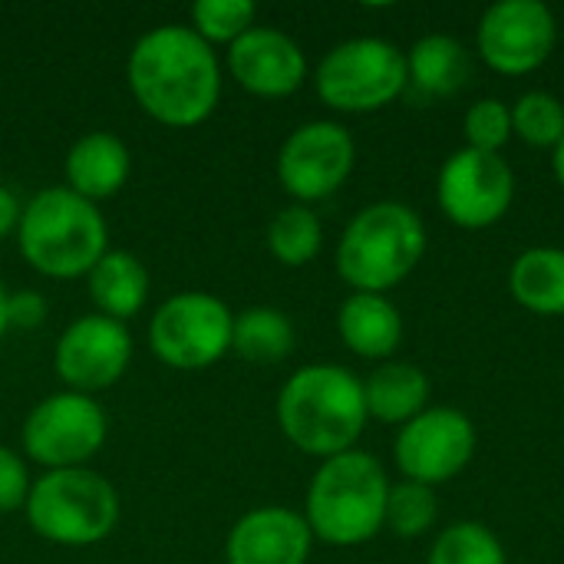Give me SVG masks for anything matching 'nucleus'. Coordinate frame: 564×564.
Segmentation results:
<instances>
[{
	"instance_id": "39448f33",
	"label": "nucleus",
	"mask_w": 564,
	"mask_h": 564,
	"mask_svg": "<svg viewBox=\"0 0 564 564\" xmlns=\"http://www.w3.org/2000/svg\"><path fill=\"white\" fill-rule=\"evenodd\" d=\"M426 251V225L403 202H377L357 212L337 245V271L360 294L397 288Z\"/></svg>"
},
{
	"instance_id": "5701e85b",
	"label": "nucleus",
	"mask_w": 564,
	"mask_h": 564,
	"mask_svg": "<svg viewBox=\"0 0 564 564\" xmlns=\"http://www.w3.org/2000/svg\"><path fill=\"white\" fill-rule=\"evenodd\" d=\"M231 350L248 364H278L294 350V327L278 307H248L235 317Z\"/></svg>"
},
{
	"instance_id": "f8f14e48",
	"label": "nucleus",
	"mask_w": 564,
	"mask_h": 564,
	"mask_svg": "<svg viewBox=\"0 0 564 564\" xmlns=\"http://www.w3.org/2000/svg\"><path fill=\"white\" fill-rule=\"evenodd\" d=\"M357 159L354 135L330 119L297 126L278 152V182L297 202H321L334 195Z\"/></svg>"
},
{
	"instance_id": "9d476101",
	"label": "nucleus",
	"mask_w": 564,
	"mask_h": 564,
	"mask_svg": "<svg viewBox=\"0 0 564 564\" xmlns=\"http://www.w3.org/2000/svg\"><path fill=\"white\" fill-rule=\"evenodd\" d=\"M436 198L453 225L469 231L489 228L502 221L516 202V172L499 152L466 145L443 162Z\"/></svg>"
},
{
	"instance_id": "c85d7f7f",
	"label": "nucleus",
	"mask_w": 564,
	"mask_h": 564,
	"mask_svg": "<svg viewBox=\"0 0 564 564\" xmlns=\"http://www.w3.org/2000/svg\"><path fill=\"white\" fill-rule=\"evenodd\" d=\"M463 129H466L469 149L499 152L512 139V106H506L502 99H479L469 106Z\"/></svg>"
},
{
	"instance_id": "7c9ffc66",
	"label": "nucleus",
	"mask_w": 564,
	"mask_h": 564,
	"mask_svg": "<svg viewBox=\"0 0 564 564\" xmlns=\"http://www.w3.org/2000/svg\"><path fill=\"white\" fill-rule=\"evenodd\" d=\"M46 321V301L36 291H20L7 294V327L33 330Z\"/></svg>"
},
{
	"instance_id": "aec40b11",
	"label": "nucleus",
	"mask_w": 564,
	"mask_h": 564,
	"mask_svg": "<svg viewBox=\"0 0 564 564\" xmlns=\"http://www.w3.org/2000/svg\"><path fill=\"white\" fill-rule=\"evenodd\" d=\"M410 83L426 96H453L473 76L469 50L449 33H426L406 53Z\"/></svg>"
},
{
	"instance_id": "7ed1b4c3",
	"label": "nucleus",
	"mask_w": 564,
	"mask_h": 564,
	"mask_svg": "<svg viewBox=\"0 0 564 564\" xmlns=\"http://www.w3.org/2000/svg\"><path fill=\"white\" fill-rule=\"evenodd\" d=\"M20 254L46 278H79L106 254L109 228L102 212L69 188H43L30 198L17 228Z\"/></svg>"
},
{
	"instance_id": "cd10ccee",
	"label": "nucleus",
	"mask_w": 564,
	"mask_h": 564,
	"mask_svg": "<svg viewBox=\"0 0 564 564\" xmlns=\"http://www.w3.org/2000/svg\"><path fill=\"white\" fill-rule=\"evenodd\" d=\"M254 3L251 0H198L192 7V30L212 43H235L254 26Z\"/></svg>"
},
{
	"instance_id": "423d86ee",
	"label": "nucleus",
	"mask_w": 564,
	"mask_h": 564,
	"mask_svg": "<svg viewBox=\"0 0 564 564\" xmlns=\"http://www.w3.org/2000/svg\"><path fill=\"white\" fill-rule=\"evenodd\" d=\"M30 529L56 545H96L119 522L116 489L89 469H53L30 486Z\"/></svg>"
},
{
	"instance_id": "6e6552de",
	"label": "nucleus",
	"mask_w": 564,
	"mask_h": 564,
	"mask_svg": "<svg viewBox=\"0 0 564 564\" xmlns=\"http://www.w3.org/2000/svg\"><path fill=\"white\" fill-rule=\"evenodd\" d=\"M235 314L212 294L169 297L149 321L152 354L175 370H205L231 350Z\"/></svg>"
},
{
	"instance_id": "a211bd4d",
	"label": "nucleus",
	"mask_w": 564,
	"mask_h": 564,
	"mask_svg": "<svg viewBox=\"0 0 564 564\" xmlns=\"http://www.w3.org/2000/svg\"><path fill=\"white\" fill-rule=\"evenodd\" d=\"M337 330L344 344L364 360H387L403 340V317L383 294L354 291L337 314Z\"/></svg>"
},
{
	"instance_id": "dca6fc26",
	"label": "nucleus",
	"mask_w": 564,
	"mask_h": 564,
	"mask_svg": "<svg viewBox=\"0 0 564 564\" xmlns=\"http://www.w3.org/2000/svg\"><path fill=\"white\" fill-rule=\"evenodd\" d=\"M314 532L304 516L268 506L241 516L225 542L228 564H307Z\"/></svg>"
},
{
	"instance_id": "72a5a7b5",
	"label": "nucleus",
	"mask_w": 564,
	"mask_h": 564,
	"mask_svg": "<svg viewBox=\"0 0 564 564\" xmlns=\"http://www.w3.org/2000/svg\"><path fill=\"white\" fill-rule=\"evenodd\" d=\"M7 330V291H3V284H0V334Z\"/></svg>"
},
{
	"instance_id": "ddd939ff",
	"label": "nucleus",
	"mask_w": 564,
	"mask_h": 564,
	"mask_svg": "<svg viewBox=\"0 0 564 564\" xmlns=\"http://www.w3.org/2000/svg\"><path fill=\"white\" fill-rule=\"evenodd\" d=\"M558 40L555 13L542 0H499L492 3L476 30L479 56L506 76L539 69Z\"/></svg>"
},
{
	"instance_id": "20e7f679",
	"label": "nucleus",
	"mask_w": 564,
	"mask_h": 564,
	"mask_svg": "<svg viewBox=\"0 0 564 564\" xmlns=\"http://www.w3.org/2000/svg\"><path fill=\"white\" fill-rule=\"evenodd\" d=\"M390 482L383 466L360 449L324 459L307 489L304 519L314 539L327 545H364L387 522Z\"/></svg>"
},
{
	"instance_id": "c756f323",
	"label": "nucleus",
	"mask_w": 564,
	"mask_h": 564,
	"mask_svg": "<svg viewBox=\"0 0 564 564\" xmlns=\"http://www.w3.org/2000/svg\"><path fill=\"white\" fill-rule=\"evenodd\" d=\"M30 473H26V463L0 446V512H17L26 506V496H30Z\"/></svg>"
},
{
	"instance_id": "f257e3e1",
	"label": "nucleus",
	"mask_w": 564,
	"mask_h": 564,
	"mask_svg": "<svg viewBox=\"0 0 564 564\" xmlns=\"http://www.w3.org/2000/svg\"><path fill=\"white\" fill-rule=\"evenodd\" d=\"M126 76L142 112L172 129L205 122L221 96V69L212 46L192 26L178 23L139 36Z\"/></svg>"
},
{
	"instance_id": "4468645a",
	"label": "nucleus",
	"mask_w": 564,
	"mask_h": 564,
	"mask_svg": "<svg viewBox=\"0 0 564 564\" xmlns=\"http://www.w3.org/2000/svg\"><path fill=\"white\" fill-rule=\"evenodd\" d=\"M53 360L59 380L73 387V393H96L126 373L132 360V337L119 321L89 314L63 330Z\"/></svg>"
},
{
	"instance_id": "1a4fd4ad",
	"label": "nucleus",
	"mask_w": 564,
	"mask_h": 564,
	"mask_svg": "<svg viewBox=\"0 0 564 564\" xmlns=\"http://www.w3.org/2000/svg\"><path fill=\"white\" fill-rule=\"evenodd\" d=\"M106 443V413L86 393H53L33 406L23 423V449L33 463L79 469Z\"/></svg>"
},
{
	"instance_id": "9b49d317",
	"label": "nucleus",
	"mask_w": 564,
	"mask_h": 564,
	"mask_svg": "<svg viewBox=\"0 0 564 564\" xmlns=\"http://www.w3.org/2000/svg\"><path fill=\"white\" fill-rule=\"evenodd\" d=\"M393 453L410 482L436 489L469 466L476 453V426L456 406H433L400 426Z\"/></svg>"
},
{
	"instance_id": "f3484780",
	"label": "nucleus",
	"mask_w": 564,
	"mask_h": 564,
	"mask_svg": "<svg viewBox=\"0 0 564 564\" xmlns=\"http://www.w3.org/2000/svg\"><path fill=\"white\" fill-rule=\"evenodd\" d=\"M132 172V155L126 142L112 132H89L66 152V188L86 202L112 198Z\"/></svg>"
},
{
	"instance_id": "6ab92c4d",
	"label": "nucleus",
	"mask_w": 564,
	"mask_h": 564,
	"mask_svg": "<svg viewBox=\"0 0 564 564\" xmlns=\"http://www.w3.org/2000/svg\"><path fill=\"white\" fill-rule=\"evenodd\" d=\"M367 416L380 423H410L426 410L430 377L416 364H380L364 380Z\"/></svg>"
},
{
	"instance_id": "bb28decb",
	"label": "nucleus",
	"mask_w": 564,
	"mask_h": 564,
	"mask_svg": "<svg viewBox=\"0 0 564 564\" xmlns=\"http://www.w3.org/2000/svg\"><path fill=\"white\" fill-rule=\"evenodd\" d=\"M440 516V506H436V489L433 486H423V482H397L390 486V496H387V529L400 539H420L433 529Z\"/></svg>"
},
{
	"instance_id": "a878e982",
	"label": "nucleus",
	"mask_w": 564,
	"mask_h": 564,
	"mask_svg": "<svg viewBox=\"0 0 564 564\" xmlns=\"http://www.w3.org/2000/svg\"><path fill=\"white\" fill-rule=\"evenodd\" d=\"M512 132L535 149H555L564 139V102L545 89L522 93L512 106Z\"/></svg>"
},
{
	"instance_id": "393cba45",
	"label": "nucleus",
	"mask_w": 564,
	"mask_h": 564,
	"mask_svg": "<svg viewBox=\"0 0 564 564\" xmlns=\"http://www.w3.org/2000/svg\"><path fill=\"white\" fill-rule=\"evenodd\" d=\"M426 564H509V558L489 525L456 522L440 532Z\"/></svg>"
},
{
	"instance_id": "473e14b6",
	"label": "nucleus",
	"mask_w": 564,
	"mask_h": 564,
	"mask_svg": "<svg viewBox=\"0 0 564 564\" xmlns=\"http://www.w3.org/2000/svg\"><path fill=\"white\" fill-rule=\"evenodd\" d=\"M555 155H552V169H555V178H558V185L564 188V139L552 149Z\"/></svg>"
},
{
	"instance_id": "4be33fe9",
	"label": "nucleus",
	"mask_w": 564,
	"mask_h": 564,
	"mask_svg": "<svg viewBox=\"0 0 564 564\" xmlns=\"http://www.w3.org/2000/svg\"><path fill=\"white\" fill-rule=\"evenodd\" d=\"M512 297L542 317L564 314V248H529L509 271Z\"/></svg>"
},
{
	"instance_id": "2f4dec72",
	"label": "nucleus",
	"mask_w": 564,
	"mask_h": 564,
	"mask_svg": "<svg viewBox=\"0 0 564 564\" xmlns=\"http://www.w3.org/2000/svg\"><path fill=\"white\" fill-rule=\"evenodd\" d=\"M20 215H23V208H20L17 195L0 185V238H7L10 231L20 228Z\"/></svg>"
},
{
	"instance_id": "f03ea898",
	"label": "nucleus",
	"mask_w": 564,
	"mask_h": 564,
	"mask_svg": "<svg viewBox=\"0 0 564 564\" xmlns=\"http://www.w3.org/2000/svg\"><path fill=\"white\" fill-rule=\"evenodd\" d=\"M367 420L364 383L337 364L301 367L278 397V426L307 456L350 453Z\"/></svg>"
},
{
	"instance_id": "2eb2a0df",
	"label": "nucleus",
	"mask_w": 564,
	"mask_h": 564,
	"mask_svg": "<svg viewBox=\"0 0 564 564\" xmlns=\"http://www.w3.org/2000/svg\"><path fill=\"white\" fill-rule=\"evenodd\" d=\"M228 69L248 93L281 99L301 89L307 59L288 33L274 26H251L228 46Z\"/></svg>"
},
{
	"instance_id": "b1692460",
	"label": "nucleus",
	"mask_w": 564,
	"mask_h": 564,
	"mask_svg": "<svg viewBox=\"0 0 564 564\" xmlns=\"http://www.w3.org/2000/svg\"><path fill=\"white\" fill-rule=\"evenodd\" d=\"M321 241H324L321 218L307 205H288L268 225V248L288 268L311 264L321 251Z\"/></svg>"
},
{
	"instance_id": "412c9836",
	"label": "nucleus",
	"mask_w": 564,
	"mask_h": 564,
	"mask_svg": "<svg viewBox=\"0 0 564 564\" xmlns=\"http://www.w3.org/2000/svg\"><path fill=\"white\" fill-rule=\"evenodd\" d=\"M89 297L102 317L122 324L142 311L149 297V271L129 251H106L89 271Z\"/></svg>"
},
{
	"instance_id": "0eeeda50",
	"label": "nucleus",
	"mask_w": 564,
	"mask_h": 564,
	"mask_svg": "<svg viewBox=\"0 0 564 564\" xmlns=\"http://www.w3.org/2000/svg\"><path fill=\"white\" fill-rule=\"evenodd\" d=\"M406 86V53L383 36L344 40L317 66V96L337 112L383 109Z\"/></svg>"
}]
</instances>
